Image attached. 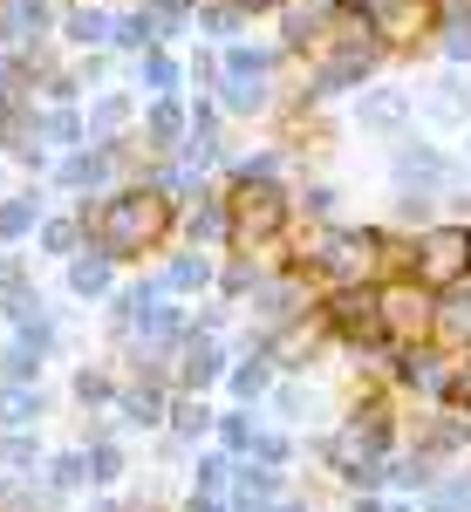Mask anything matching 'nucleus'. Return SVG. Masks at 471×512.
I'll return each mask as SVG.
<instances>
[{
	"label": "nucleus",
	"instance_id": "obj_1",
	"mask_svg": "<svg viewBox=\"0 0 471 512\" xmlns=\"http://www.w3.org/2000/svg\"><path fill=\"white\" fill-rule=\"evenodd\" d=\"M82 226L96 239V253L130 260V253H151L157 239L171 233V198L157 185H130V192H110L96 212H82Z\"/></svg>",
	"mask_w": 471,
	"mask_h": 512
},
{
	"label": "nucleus",
	"instance_id": "obj_2",
	"mask_svg": "<svg viewBox=\"0 0 471 512\" xmlns=\"http://www.w3.org/2000/svg\"><path fill=\"white\" fill-rule=\"evenodd\" d=\"M287 192H280L274 178H239L233 192H226V226H233V246L239 253H253V246H267V239L287 233Z\"/></svg>",
	"mask_w": 471,
	"mask_h": 512
},
{
	"label": "nucleus",
	"instance_id": "obj_3",
	"mask_svg": "<svg viewBox=\"0 0 471 512\" xmlns=\"http://www.w3.org/2000/svg\"><path fill=\"white\" fill-rule=\"evenodd\" d=\"M383 55H390V41H328L321 55H314L308 69V96H349V89H369L376 69H383Z\"/></svg>",
	"mask_w": 471,
	"mask_h": 512
},
{
	"label": "nucleus",
	"instance_id": "obj_4",
	"mask_svg": "<svg viewBox=\"0 0 471 512\" xmlns=\"http://www.w3.org/2000/svg\"><path fill=\"white\" fill-rule=\"evenodd\" d=\"M308 260L321 267V274H335V280H362L376 260H383V233H369V226H321Z\"/></svg>",
	"mask_w": 471,
	"mask_h": 512
},
{
	"label": "nucleus",
	"instance_id": "obj_5",
	"mask_svg": "<svg viewBox=\"0 0 471 512\" xmlns=\"http://www.w3.org/2000/svg\"><path fill=\"white\" fill-rule=\"evenodd\" d=\"M376 321H383V335H390V342H417V335L437 321L431 287H424L417 274H410V280H390V287H376Z\"/></svg>",
	"mask_w": 471,
	"mask_h": 512
},
{
	"label": "nucleus",
	"instance_id": "obj_6",
	"mask_svg": "<svg viewBox=\"0 0 471 512\" xmlns=\"http://www.w3.org/2000/svg\"><path fill=\"white\" fill-rule=\"evenodd\" d=\"M471 274V226H424L417 239V280L424 287H458Z\"/></svg>",
	"mask_w": 471,
	"mask_h": 512
},
{
	"label": "nucleus",
	"instance_id": "obj_7",
	"mask_svg": "<svg viewBox=\"0 0 471 512\" xmlns=\"http://www.w3.org/2000/svg\"><path fill=\"white\" fill-rule=\"evenodd\" d=\"M390 178H396V192H417V198H431V192H451V185H458V164L444 158L437 144H396Z\"/></svg>",
	"mask_w": 471,
	"mask_h": 512
},
{
	"label": "nucleus",
	"instance_id": "obj_8",
	"mask_svg": "<svg viewBox=\"0 0 471 512\" xmlns=\"http://www.w3.org/2000/svg\"><path fill=\"white\" fill-rule=\"evenodd\" d=\"M410 117H417V96H410V89H383V82L355 89V123H362L369 137H396Z\"/></svg>",
	"mask_w": 471,
	"mask_h": 512
},
{
	"label": "nucleus",
	"instance_id": "obj_9",
	"mask_svg": "<svg viewBox=\"0 0 471 512\" xmlns=\"http://www.w3.org/2000/svg\"><path fill=\"white\" fill-rule=\"evenodd\" d=\"M417 117L437 123V130H451V123H471V82L465 76H437L417 89Z\"/></svg>",
	"mask_w": 471,
	"mask_h": 512
},
{
	"label": "nucleus",
	"instance_id": "obj_10",
	"mask_svg": "<svg viewBox=\"0 0 471 512\" xmlns=\"http://www.w3.org/2000/svg\"><path fill=\"white\" fill-rule=\"evenodd\" d=\"M185 130H192V110L178 96H151L144 103V151H178Z\"/></svg>",
	"mask_w": 471,
	"mask_h": 512
},
{
	"label": "nucleus",
	"instance_id": "obj_11",
	"mask_svg": "<svg viewBox=\"0 0 471 512\" xmlns=\"http://www.w3.org/2000/svg\"><path fill=\"white\" fill-rule=\"evenodd\" d=\"M48 21H55V0H0V35L21 48H35L48 35Z\"/></svg>",
	"mask_w": 471,
	"mask_h": 512
},
{
	"label": "nucleus",
	"instance_id": "obj_12",
	"mask_svg": "<svg viewBox=\"0 0 471 512\" xmlns=\"http://www.w3.org/2000/svg\"><path fill=\"white\" fill-rule=\"evenodd\" d=\"M437 55L451 69H471V0H444V14H437Z\"/></svg>",
	"mask_w": 471,
	"mask_h": 512
},
{
	"label": "nucleus",
	"instance_id": "obj_13",
	"mask_svg": "<svg viewBox=\"0 0 471 512\" xmlns=\"http://www.w3.org/2000/svg\"><path fill=\"white\" fill-rule=\"evenodd\" d=\"M178 82H185V62H178L164 41L137 55V89H144V96H178Z\"/></svg>",
	"mask_w": 471,
	"mask_h": 512
},
{
	"label": "nucleus",
	"instance_id": "obj_14",
	"mask_svg": "<svg viewBox=\"0 0 471 512\" xmlns=\"http://www.w3.org/2000/svg\"><path fill=\"white\" fill-rule=\"evenodd\" d=\"M219 110H226V117H267V110H274V82L226 76L219 82Z\"/></svg>",
	"mask_w": 471,
	"mask_h": 512
},
{
	"label": "nucleus",
	"instance_id": "obj_15",
	"mask_svg": "<svg viewBox=\"0 0 471 512\" xmlns=\"http://www.w3.org/2000/svg\"><path fill=\"white\" fill-rule=\"evenodd\" d=\"M431 335H437V342H451V349H471V287H451V294L437 301Z\"/></svg>",
	"mask_w": 471,
	"mask_h": 512
},
{
	"label": "nucleus",
	"instance_id": "obj_16",
	"mask_svg": "<svg viewBox=\"0 0 471 512\" xmlns=\"http://www.w3.org/2000/svg\"><path fill=\"white\" fill-rule=\"evenodd\" d=\"M62 35L76 41V48H110V35H117V21H110L103 7H89V0H76V7L62 14Z\"/></svg>",
	"mask_w": 471,
	"mask_h": 512
},
{
	"label": "nucleus",
	"instance_id": "obj_17",
	"mask_svg": "<svg viewBox=\"0 0 471 512\" xmlns=\"http://www.w3.org/2000/svg\"><path fill=\"white\" fill-rule=\"evenodd\" d=\"M192 28H198L205 41H219V48H226V41H239L246 14H239L233 0H192Z\"/></svg>",
	"mask_w": 471,
	"mask_h": 512
},
{
	"label": "nucleus",
	"instance_id": "obj_18",
	"mask_svg": "<svg viewBox=\"0 0 471 512\" xmlns=\"http://www.w3.org/2000/svg\"><path fill=\"white\" fill-rule=\"evenodd\" d=\"M137 117V103H130V96H123V89H110V96H96V103H89V144H110V137H117L123 123Z\"/></svg>",
	"mask_w": 471,
	"mask_h": 512
},
{
	"label": "nucleus",
	"instance_id": "obj_19",
	"mask_svg": "<svg viewBox=\"0 0 471 512\" xmlns=\"http://www.w3.org/2000/svg\"><path fill=\"white\" fill-rule=\"evenodd\" d=\"M335 328H342V335H383V321H376V294H369V287L335 294Z\"/></svg>",
	"mask_w": 471,
	"mask_h": 512
},
{
	"label": "nucleus",
	"instance_id": "obj_20",
	"mask_svg": "<svg viewBox=\"0 0 471 512\" xmlns=\"http://www.w3.org/2000/svg\"><path fill=\"white\" fill-rule=\"evenodd\" d=\"M212 280V267H205V253H178L171 267H164V287H178V294H198Z\"/></svg>",
	"mask_w": 471,
	"mask_h": 512
},
{
	"label": "nucleus",
	"instance_id": "obj_21",
	"mask_svg": "<svg viewBox=\"0 0 471 512\" xmlns=\"http://www.w3.org/2000/svg\"><path fill=\"white\" fill-rule=\"evenodd\" d=\"M185 226H192V239H226V233H233V226H226V198L192 205V219H185Z\"/></svg>",
	"mask_w": 471,
	"mask_h": 512
},
{
	"label": "nucleus",
	"instance_id": "obj_22",
	"mask_svg": "<svg viewBox=\"0 0 471 512\" xmlns=\"http://www.w3.org/2000/svg\"><path fill=\"white\" fill-rule=\"evenodd\" d=\"M69 287H76V294H103V287H110V253L76 260V267H69Z\"/></svg>",
	"mask_w": 471,
	"mask_h": 512
},
{
	"label": "nucleus",
	"instance_id": "obj_23",
	"mask_svg": "<svg viewBox=\"0 0 471 512\" xmlns=\"http://www.w3.org/2000/svg\"><path fill=\"white\" fill-rule=\"evenodd\" d=\"M212 376H219V349H212V342H192V349H185V383L205 390Z\"/></svg>",
	"mask_w": 471,
	"mask_h": 512
},
{
	"label": "nucleus",
	"instance_id": "obj_24",
	"mask_svg": "<svg viewBox=\"0 0 471 512\" xmlns=\"http://www.w3.org/2000/svg\"><path fill=\"white\" fill-rule=\"evenodd\" d=\"M35 198H7V205H0V239H21L28 233V226H35Z\"/></svg>",
	"mask_w": 471,
	"mask_h": 512
},
{
	"label": "nucleus",
	"instance_id": "obj_25",
	"mask_svg": "<svg viewBox=\"0 0 471 512\" xmlns=\"http://www.w3.org/2000/svg\"><path fill=\"white\" fill-rule=\"evenodd\" d=\"M403 383H417V390H444V383H451V376H444V369H437L431 355H410V362H403Z\"/></svg>",
	"mask_w": 471,
	"mask_h": 512
},
{
	"label": "nucleus",
	"instance_id": "obj_26",
	"mask_svg": "<svg viewBox=\"0 0 471 512\" xmlns=\"http://www.w3.org/2000/svg\"><path fill=\"white\" fill-rule=\"evenodd\" d=\"M0 410H7V424H35V417H41V396L35 390H7V396H0Z\"/></svg>",
	"mask_w": 471,
	"mask_h": 512
},
{
	"label": "nucleus",
	"instance_id": "obj_27",
	"mask_svg": "<svg viewBox=\"0 0 471 512\" xmlns=\"http://www.w3.org/2000/svg\"><path fill=\"white\" fill-rule=\"evenodd\" d=\"M123 410H130L137 424H157V410H164V396H157V390H130V396H123Z\"/></svg>",
	"mask_w": 471,
	"mask_h": 512
},
{
	"label": "nucleus",
	"instance_id": "obj_28",
	"mask_svg": "<svg viewBox=\"0 0 471 512\" xmlns=\"http://www.w3.org/2000/svg\"><path fill=\"white\" fill-rule=\"evenodd\" d=\"M41 246H48V253H76V219H55V226H41Z\"/></svg>",
	"mask_w": 471,
	"mask_h": 512
},
{
	"label": "nucleus",
	"instance_id": "obj_29",
	"mask_svg": "<svg viewBox=\"0 0 471 512\" xmlns=\"http://www.w3.org/2000/svg\"><path fill=\"white\" fill-rule=\"evenodd\" d=\"M233 390H239V396H260V390H267V362H246V369H233Z\"/></svg>",
	"mask_w": 471,
	"mask_h": 512
},
{
	"label": "nucleus",
	"instance_id": "obj_30",
	"mask_svg": "<svg viewBox=\"0 0 471 512\" xmlns=\"http://www.w3.org/2000/svg\"><path fill=\"white\" fill-rule=\"evenodd\" d=\"M239 492H246V506H260L274 492V472H239Z\"/></svg>",
	"mask_w": 471,
	"mask_h": 512
},
{
	"label": "nucleus",
	"instance_id": "obj_31",
	"mask_svg": "<svg viewBox=\"0 0 471 512\" xmlns=\"http://www.w3.org/2000/svg\"><path fill=\"white\" fill-rule=\"evenodd\" d=\"M205 424H212V410H205V403H178V431H185V437H198Z\"/></svg>",
	"mask_w": 471,
	"mask_h": 512
},
{
	"label": "nucleus",
	"instance_id": "obj_32",
	"mask_svg": "<svg viewBox=\"0 0 471 512\" xmlns=\"http://www.w3.org/2000/svg\"><path fill=\"white\" fill-rule=\"evenodd\" d=\"M219 431H226V444H233V451H253V424H246V417H226Z\"/></svg>",
	"mask_w": 471,
	"mask_h": 512
},
{
	"label": "nucleus",
	"instance_id": "obj_33",
	"mask_svg": "<svg viewBox=\"0 0 471 512\" xmlns=\"http://www.w3.org/2000/svg\"><path fill=\"white\" fill-rule=\"evenodd\" d=\"M253 458H260V465H280V458H287V444H280V437H260V431H253Z\"/></svg>",
	"mask_w": 471,
	"mask_h": 512
},
{
	"label": "nucleus",
	"instance_id": "obj_34",
	"mask_svg": "<svg viewBox=\"0 0 471 512\" xmlns=\"http://www.w3.org/2000/svg\"><path fill=\"white\" fill-rule=\"evenodd\" d=\"M82 478H89V458H62L55 465V485H82Z\"/></svg>",
	"mask_w": 471,
	"mask_h": 512
},
{
	"label": "nucleus",
	"instance_id": "obj_35",
	"mask_svg": "<svg viewBox=\"0 0 471 512\" xmlns=\"http://www.w3.org/2000/svg\"><path fill=\"white\" fill-rule=\"evenodd\" d=\"M444 396H451V403H458V410H471V369H458V376H451V383H444Z\"/></svg>",
	"mask_w": 471,
	"mask_h": 512
},
{
	"label": "nucleus",
	"instance_id": "obj_36",
	"mask_svg": "<svg viewBox=\"0 0 471 512\" xmlns=\"http://www.w3.org/2000/svg\"><path fill=\"white\" fill-rule=\"evenodd\" d=\"M239 14H246V21H253V14H287V7H294V0H233Z\"/></svg>",
	"mask_w": 471,
	"mask_h": 512
},
{
	"label": "nucleus",
	"instance_id": "obj_37",
	"mask_svg": "<svg viewBox=\"0 0 471 512\" xmlns=\"http://www.w3.org/2000/svg\"><path fill=\"white\" fill-rule=\"evenodd\" d=\"M89 478H117V451H110V444H103V451L89 458Z\"/></svg>",
	"mask_w": 471,
	"mask_h": 512
},
{
	"label": "nucleus",
	"instance_id": "obj_38",
	"mask_svg": "<svg viewBox=\"0 0 471 512\" xmlns=\"http://www.w3.org/2000/svg\"><path fill=\"white\" fill-rule=\"evenodd\" d=\"M198 485H205V492H219V485H226V465H219V458H205V465H198Z\"/></svg>",
	"mask_w": 471,
	"mask_h": 512
},
{
	"label": "nucleus",
	"instance_id": "obj_39",
	"mask_svg": "<svg viewBox=\"0 0 471 512\" xmlns=\"http://www.w3.org/2000/svg\"><path fill=\"white\" fill-rule=\"evenodd\" d=\"M308 212H314V219H328V212H335V192H328V185H314V192H308Z\"/></svg>",
	"mask_w": 471,
	"mask_h": 512
},
{
	"label": "nucleus",
	"instance_id": "obj_40",
	"mask_svg": "<svg viewBox=\"0 0 471 512\" xmlns=\"http://www.w3.org/2000/svg\"><path fill=\"white\" fill-rule=\"evenodd\" d=\"M76 396H82V403H96V396H110V383H103V376H82Z\"/></svg>",
	"mask_w": 471,
	"mask_h": 512
},
{
	"label": "nucleus",
	"instance_id": "obj_41",
	"mask_svg": "<svg viewBox=\"0 0 471 512\" xmlns=\"http://www.w3.org/2000/svg\"><path fill=\"white\" fill-rule=\"evenodd\" d=\"M14 280H21V267H14V260H0V287H14Z\"/></svg>",
	"mask_w": 471,
	"mask_h": 512
},
{
	"label": "nucleus",
	"instance_id": "obj_42",
	"mask_svg": "<svg viewBox=\"0 0 471 512\" xmlns=\"http://www.w3.org/2000/svg\"><path fill=\"white\" fill-rule=\"evenodd\" d=\"M192 512H219V506H205V499H198V506H192Z\"/></svg>",
	"mask_w": 471,
	"mask_h": 512
},
{
	"label": "nucleus",
	"instance_id": "obj_43",
	"mask_svg": "<svg viewBox=\"0 0 471 512\" xmlns=\"http://www.w3.org/2000/svg\"><path fill=\"white\" fill-rule=\"evenodd\" d=\"M465 158H471V137H465Z\"/></svg>",
	"mask_w": 471,
	"mask_h": 512
},
{
	"label": "nucleus",
	"instance_id": "obj_44",
	"mask_svg": "<svg viewBox=\"0 0 471 512\" xmlns=\"http://www.w3.org/2000/svg\"><path fill=\"white\" fill-rule=\"evenodd\" d=\"M280 512H294V506H280Z\"/></svg>",
	"mask_w": 471,
	"mask_h": 512
}]
</instances>
